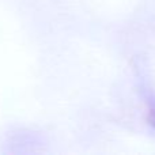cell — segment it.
<instances>
[{
	"label": "cell",
	"instance_id": "obj_1",
	"mask_svg": "<svg viewBox=\"0 0 155 155\" xmlns=\"http://www.w3.org/2000/svg\"><path fill=\"white\" fill-rule=\"evenodd\" d=\"M148 123L155 128V105H151L150 109H148Z\"/></svg>",
	"mask_w": 155,
	"mask_h": 155
}]
</instances>
